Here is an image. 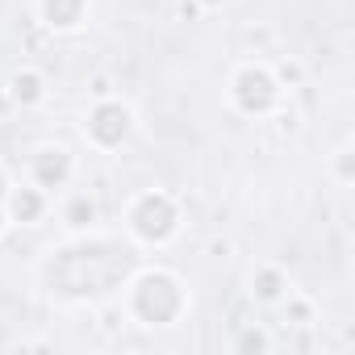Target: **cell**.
I'll return each instance as SVG.
<instances>
[{
	"label": "cell",
	"instance_id": "2",
	"mask_svg": "<svg viewBox=\"0 0 355 355\" xmlns=\"http://www.w3.org/2000/svg\"><path fill=\"white\" fill-rule=\"evenodd\" d=\"M134 230L142 239H167L175 230V209L167 197H142L134 209Z\"/></svg>",
	"mask_w": 355,
	"mask_h": 355
},
{
	"label": "cell",
	"instance_id": "5",
	"mask_svg": "<svg viewBox=\"0 0 355 355\" xmlns=\"http://www.w3.org/2000/svg\"><path fill=\"white\" fill-rule=\"evenodd\" d=\"M51 26H76L80 21V0H46Z\"/></svg>",
	"mask_w": 355,
	"mask_h": 355
},
{
	"label": "cell",
	"instance_id": "4",
	"mask_svg": "<svg viewBox=\"0 0 355 355\" xmlns=\"http://www.w3.org/2000/svg\"><path fill=\"white\" fill-rule=\"evenodd\" d=\"M88 130H92V138H96V142L117 146V142L125 138V130H130V113H125L121 105H101V109L92 113Z\"/></svg>",
	"mask_w": 355,
	"mask_h": 355
},
{
	"label": "cell",
	"instance_id": "6",
	"mask_svg": "<svg viewBox=\"0 0 355 355\" xmlns=\"http://www.w3.org/2000/svg\"><path fill=\"white\" fill-rule=\"evenodd\" d=\"M17 96L34 101V96H38V80H34V76H17Z\"/></svg>",
	"mask_w": 355,
	"mask_h": 355
},
{
	"label": "cell",
	"instance_id": "1",
	"mask_svg": "<svg viewBox=\"0 0 355 355\" xmlns=\"http://www.w3.org/2000/svg\"><path fill=\"white\" fill-rule=\"evenodd\" d=\"M134 309L146 318V322H167L180 309V284L171 276H146L134 293Z\"/></svg>",
	"mask_w": 355,
	"mask_h": 355
},
{
	"label": "cell",
	"instance_id": "7",
	"mask_svg": "<svg viewBox=\"0 0 355 355\" xmlns=\"http://www.w3.org/2000/svg\"><path fill=\"white\" fill-rule=\"evenodd\" d=\"M17 214L21 218H34L38 214V197H17Z\"/></svg>",
	"mask_w": 355,
	"mask_h": 355
},
{
	"label": "cell",
	"instance_id": "3",
	"mask_svg": "<svg viewBox=\"0 0 355 355\" xmlns=\"http://www.w3.org/2000/svg\"><path fill=\"white\" fill-rule=\"evenodd\" d=\"M234 88H239L234 96H239V105H243L247 113H263V109L276 101V84H272L263 71H243Z\"/></svg>",
	"mask_w": 355,
	"mask_h": 355
}]
</instances>
